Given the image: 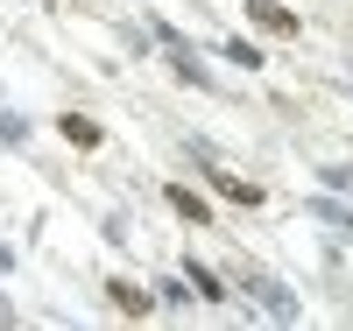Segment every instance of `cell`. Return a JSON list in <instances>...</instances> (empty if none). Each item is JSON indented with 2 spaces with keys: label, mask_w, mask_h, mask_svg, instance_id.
<instances>
[{
  "label": "cell",
  "mask_w": 353,
  "mask_h": 331,
  "mask_svg": "<svg viewBox=\"0 0 353 331\" xmlns=\"http://www.w3.org/2000/svg\"><path fill=\"white\" fill-rule=\"evenodd\" d=\"M149 43H163V56H170V71H176V78H191V85H212V71L198 64V50H191L184 36H176L170 21H149Z\"/></svg>",
  "instance_id": "obj_1"
},
{
  "label": "cell",
  "mask_w": 353,
  "mask_h": 331,
  "mask_svg": "<svg viewBox=\"0 0 353 331\" xmlns=\"http://www.w3.org/2000/svg\"><path fill=\"white\" fill-rule=\"evenodd\" d=\"M241 289H248V296H254V303H261V310H269V317H283V324H290V317H297V296H290V289H283L276 275H248Z\"/></svg>",
  "instance_id": "obj_2"
},
{
  "label": "cell",
  "mask_w": 353,
  "mask_h": 331,
  "mask_svg": "<svg viewBox=\"0 0 353 331\" xmlns=\"http://www.w3.org/2000/svg\"><path fill=\"white\" fill-rule=\"evenodd\" d=\"M248 14H254V28H269V36H297V14H290L283 0H248Z\"/></svg>",
  "instance_id": "obj_3"
},
{
  "label": "cell",
  "mask_w": 353,
  "mask_h": 331,
  "mask_svg": "<svg viewBox=\"0 0 353 331\" xmlns=\"http://www.w3.org/2000/svg\"><path fill=\"white\" fill-rule=\"evenodd\" d=\"M170 212H176V219H191V226H205V219H212V204H205L191 184H170Z\"/></svg>",
  "instance_id": "obj_4"
},
{
  "label": "cell",
  "mask_w": 353,
  "mask_h": 331,
  "mask_svg": "<svg viewBox=\"0 0 353 331\" xmlns=\"http://www.w3.org/2000/svg\"><path fill=\"white\" fill-rule=\"evenodd\" d=\"M106 296H113V310H128V317H141V310L156 303V296L141 289V282H106Z\"/></svg>",
  "instance_id": "obj_5"
},
{
  "label": "cell",
  "mask_w": 353,
  "mask_h": 331,
  "mask_svg": "<svg viewBox=\"0 0 353 331\" xmlns=\"http://www.w3.org/2000/svg\"><path fill=\"white\" fill-rule=\"evenodd\" d=\"M57 127H64V141H78V148H99V120H85V113H64Z\"/></svg>",
  "instance_id": "obj_6"
},
{
  "label": "cell",
  "mask_w": 353,
  "mask_h": 331,
  "mask_svg": "<svg viewBox=\"0 0 353 331\" xmlns=\"http://www.w3.org/2000/svg\"><path fill=\"white\" fill-rule=\"evenodd\" d=\"M184 282H191V296H205V303H219V275H212V268H198V261H184Z\"/></svg>",
  "instance_id": "obj_7"
},
{
  "label": "cell",
  "mask_w": 353,
  "mask_h": 331,
  "mask_svg": "<svg viewBox=\"0 0 353 331\" xmlns=\"http://www.w3.org/2000/svg\"><path fill=\"white\" fill-rule=\"evenodd\" d=\"M212 191H219V197H233V204H261V191H254V184H241V176H226V169H212Z\"/></svg>",
  "instance_id": "obj_8"
},
{
  "label": "cell",
  "mask_w": 353,
  "mask_h": 331,
  "mask_svg": "<svg viewBox=\"0 0 353 331\" xmlns=\"http://www.w3.org/2000/svg\"><path fill=\"white\" fill-rule=\"evenodd\" d=\"M311 219H325L332 233H353V212H346V204H332V197H318V204H311Z\"/></svg>",
  "instance_id": "obj_9"
},
{
  "label": "cell",
  "mask_w": 353,
  "mask_h": 331,
  "mask_svg": "<svg viewBox=\"0 0 353 331\" xmlns=\"http://www.w3.org/2000/svg\"><path fill=\"white\" fill-rule=\"evenodd\" d=\"M0 141L21 148V141H28V120H21V113H0Z\"/></svg>",
  "instance_id": "obj_10"
},
{
  "label": "cell",
  "mask_w": 353,
  "mask_h": 331,
  "mask_svg": "<svg viewBox=\"0 0 353 331\" xmlns=\"http://www.w3.org/2000/svg\"><path fill=\"white\" fill-rule=\"evenodd\" d=\"M226 64H248V71H254V64H261V50H254V43H241V36H233V43H226Z\"/></svg>",
  "instance_id": "obj_11"
},
{
  "label": "cell",
  "mask_w": 353,
  "mask_h": 331,
  "mask_svg": "<svg viewBox=\"0 0 353 331\" xmlns=\"http://www.w3.org/2000/svg\"><path fill=\"white\" fill-rule=\"evenodd\" d=\"M8 268H14V247H0V275H8Z\"/></svg>",
  "instance_id": "obj_12"
},
{
  "label": "cell",
  "mask_w": 353,
  "mask_h": 331,
  "mask_svg": "<svg viewBox=\"0 0 353 331\" xmlns=\"http://www.w3.org/2000/svg\"><path fill=\"white\" fill-rule=\"evenodd\" d=\"M8 317H14V310H8V303H0V324H8Z\"/></svg>",
  "instance_id": "obj_13"
}]
</instances>
